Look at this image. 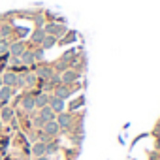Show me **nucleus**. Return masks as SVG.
<instances>
[{"mask_svg": "<svg viewBox=\"0 0 160 160\" xmlns=\"http://www.w3.org/2000/svg\"><path fill=\"white\" fill-rule=\"evenodd\" d=\"M32 154L38 158V156H43L45 154V143L43 141H36L34 145H32Z\"/></svg>", "mask_w": 160, "mask_h": 160, "instance_id": "16", "label": "nucleus"}, {"mask_svg": "<svg viewBox=\"0 0 160 160\" xmlns=\"http://www.w3.org/2000/svg\"><path fill=\"white\" fill-rule=\"evenodd\" d=\"M8 47H10V42H8V40H2V42H0V55H6V53H8Z\"/></svg>", "mask_w": 160, "mask_h": 160, "instance_id": "20", "label": "nucleus"}, {"mask_svg": "<svg viewBox=\"0 0 160 160\" xmlns=\"http://www.w3.org/2000/svg\"><path fill=\"white\" fill-rule=\"evenodd\" d=\"M21 108L25 109V111H34L36 109V106H34V94H25L23 96V100H21Z\"/></svg>", "mask_w": 160, "mask_h": 160, "instance_id": "9", "label": "nucleus"}, {"mask_svg": "<svg viewBox=\"0 0 160 160\" xmlns=\"http://www.w3.org/2000/svg\"><path fill=\"white\" fill-rule=\"evenodd\" d=\"M17 75H19V73H15V72H12V70H6V72L2 73V85L15 89V85H17Z\"/></svg>", "mask_w": 160, "mask_h": 160, "instance_id": "4", "label": "nucleus"}, {"mask_svg": "<svg viewBox=\"0 0 160 160\" xmlns=\"http://www.w3.org/2000/svg\"><path fill=\"white\" fill-rule=\"evenodd\" d=\"M77 79H79V73H77L75 70H66V72H62V75H60L62 85H70V83L77 81Z\"/></svg>", "mask_w": 160, "mask_h": 160, "instance_id": "7", "label": "nucleus"}, {"mask_svg": "<svg viewBox=\"0 0 160 160\" xmlns=\"http://www.w3.org/2000/svg\"><path fill=\"white\" fill-rule=\"evenodd\" d=\"M47 104H49V94H45V92H36V94H34V106H36L38 109L45 108Z\"/></svg>", "mask_w": 160, "mask_h": 160, "instance_id": "8", "label": "nucleus"}, {"mask_svg": "<svg viewBox=\"0 0 160 160\" xmlns=\"http://www.w3.org/2000/svg\"><path fill=\"white\" fill-rule=\"evenodd\" d=\"M2 40H4V38H2V32H0V42H2Z\"/></svg>", "mask_w": 160, "mask_h": 160, "instance_id": "27", "label": "nucleus"}, {"mask_svg": "<svg viewBox=\"0 0 160 160\" xmlns=\"http://www.w3.org/2000/svg\"><path fill=\"white\" fill-rule=\"evenodd\" d=\"M55 70H57V72H66V70H68V62H66V60L55 62Z\"/></svg>", "mask_w": 160, "mask_h": 160, "instance_id": "19", "label": "nucleus"}, {"mask_svg": "<svg viewBox=\"0 0 160 160\" xmlns=\"http://www.w3.org/2000/svg\"><path fill=\"white\" fill-rule=\"evenodd\" d=\"M47 106H49L57 115L64 111V100H62V98H57L55 94H53V96H49V104H47Z\"/></svg>", "mask_w": 160, "mask_h": 160, "instance_id": "6", "label": "nucleus"}, {"mask_svg": "<svg viewBox=\"0 0 160 160\" xmlns=\"http://www.w3.org/2000/svg\"><path fill=\"white\" fill-rule=\"evenodd\" d=\"M70 94H72V91L68 89V85H62V83H60L58 87H55V96H57V98H62V100H66Z\"/></svg>", "mask_w": 160, "mask_h": 160, "instance_id": "14", "label": "nucleus"}, {"mask_svg": "<svg viewBox=\"0 0 160 160\" xmlns=\"http://www.w3.org/2000/svg\"><path fill=\"white\" fill-rule=\"evenodd\" d=\"M55 43H57V38H55V36H49V34H47V36L43 38V42L40 43V47H42V49L45 51V49H51V47H53Z\"/></svg>", "mask_w": 160, "mask_h": 160, "instance_id": "17", "label": "nucleus"}, {"mask_svg": "<svg viewBox=\"0 0 160 160\" xmlns=\"http://www.w3.org/2000/svg\"><path fill=\"white\" fill-rule=\"evenodd\" d=\"M10 64H12V68L15 70L17 66H21V60H19V57H10Z\"/></svg>", "mask_w": 160, "mask_h": 160, "instance_id": "22", "label": "nucleus"}, {"mask_svg": "<svg viewBox=\"0 0 160 160\" xmlns=\"http://www.w3.org/2000/svg\"><path fill=\"white\" fill-rule=\"evenodd\" d=\"M30 68H32V70H36V77L45 79V81H47L51 75H55V70H53L51 66H36V64H32Z\"/></svg>", "mask_w": 160, "mask_h": 160, "instance_id": "3", "label": "nucleus"}, {"mask_svg": "<svg viewBox=\"0 0 160 160\" xmlns=\"http://www.w3.org/2000/svg\"><path fill=\"white\" fill-rule=\"evenodd\" d=\"M43 124H45V121H43V119H42V117H40V115H38V117H36V119H34V126H36V128H40V130H42V128H43Z\"/></svg>", "mask_w": 160, "mask_h": 160, "instance_id": "23", "label": "nucleus"}, {"mask_svg": "<svg viewBox=\"0 0 160 160\" xmlns=\"http://www.w3.org/2000/svg\"><path fill=\"white\" fill-rule=\"evenodd\" d=\"M36 160H49V158H47V154H43V156H38Z\"/></svg>", "mask_w": 160, "mask_h": 160, "instance_id": "25", "label": "nucleus"}, {"mask_svg": "<svg viewBox=\"0 0 160 160\" xmlns=\"http://www.w3.org/2000/svg\"><path fill=\"white\" fill-rule=\"evenodd\" d=\"M13 115H15V111H13L10 106L0 108V121H2V122H10V121L13 119Z\"/></svg>", "mask_w": 160, "mask_h": 160, "instance_id": "11", "label": "nucleus"}, {"mask_svg": "<svg viewBox=\"0 0 160 160\" xmlns=\"http://www.w3.org/2000/svg\"><path fill=\"white\" fill-rule=\"evenodd\" d=\"M25 51H27V43H25L23 40L10 42V47H8V53H10V57H21Z\"/></svg>", "mask_w": 160, "mask_h": 160, "instance_id": "2", "label": "nucleus"}, {"mask_svg": "<svg viewBox=\"0 0 160 160\" xmlns=\"http://www.w3.org/2000/svg\"><path fill=\"white\" fill-rule=\"evenodd\" d=\"M45 36H47V34H45V30H43V28H36V30L32 32L30 40H32V43H38V45H40V43L43 42V38H45Z\"/></svg>", "mask_w": 160, "mask_h": 160, "instance_id": "15", "label": "nucleus"}, {"mask_svg": "<svg viewBox=\"0 0 160 160\" xmlns=\"http://www.w3.org/2000/svg\"><path fill=\"white\" fill-rule=\"evenodd\" d=\"M43 30H45V34H49V36H55V38H60V36H64V32H66V27L64 25H57V23H47V25H43Z\"/></svg>", "mask_w": 160, "mask_h": 160, "instance_id": "1", "label": "nucleus"}, {"mask_svg": "<svg viewBox=\"0 0 160 160\" xmlns=\"http://www.w3.org/2000/svg\"><path fill=\"white\" fill-rule=\"evenodd\" d=\"M42 132L47 136V138H55L58 132H60V128H58V124H57V121H49V122H45L43 124V128H42Z\"/></svg>", "mask_w": 160, "mask_h": 160, "instance_id": "5", "label": "nucleus"}, {"mask_svg": "<svg viewBox=\"0 0 160 160\" xmlns=\"http://www.w3.org/2000/svg\"><path fill=\"white\" fill-rule=\"evenodd\" d=\"M19 60H21V64H23V66H27V68H28V66H32V64H36L34 55H32V51H30V49H27V51L19 57Z\"/></svg>", "mask_w": 160, "mask_h": 160, "instance_id": "12", "label": "nucleus"}, {"mask_svg": "<svg viewBox=\"0 0 160 160\" xmlns=\"http://www.w3.org/2000/svg\"><path fill=\"white\" fill-rule=\"evenodd\" d=\"M38 115H40V117H42V119H43L45 122H49V121H55V119H57V113H55V111H53V109H51L49 106H45V108H42Z\"/></svg>", "mask_w": 160, "mask_h": 160, "instance_id": "10", "label": "nucleus"}, {"mask_svg": "<svg viewBox=\"0 0 160 160\" xmlns=\"http://www.w3.org/2000/svg\"><path fill=\"white\" fill-rule=\"evenodd\" d=\"M34 21H36V27H38V28H43V25H45V23H43V17H42V15H36V17H34Z\"/></svg>", "mask_w": 160, "mask_h": 160, "instance_id": "24", "label": "nucleus"}, {"mask_svg": "<svg viewBox=\"0 0 160 160\" xmlns=\"http://www.w3.org/2000/svg\"><path fill=\"white\" fill-rule=\"evenodd\" d=\"M55 121H57L58 128H68V126H70V122H72V117H70L68 113H64V111H62V113H58V115H57V119H55Z\"/></svg>", "mask_w": 160, "mask_h": 160, "instance_id": "13", "label": "nucleus"}, {"mask_svg": "<svg viewBox=\"0 0 160 160\" xmlns=\"http://www.w3.org/2000/svg\"><path fill=\"white\" fill-rule=\"evenodd\" d=\"M23 77H25V87L28 85H34L36 83V73H23Z\"/></svg>", "mask_w": 160, "mask_h": 160, "instance_id": "18", "label": "nucleus"}, {"mask_svg": "<svg viewBox=\"0 0 160 160\" xmlns=\"http://www.w3.org/2000/svg\"><path fill=\"white\" fill-rule=\"evenodd\" d=\"M2 87H4V85H2V75H0V89H2Z\"/></svg>", "mask_w": 160, "mask_h": 160, "instance_id": "26", "label": "nucleus"}, {"mask_svg": "<svg viewBox=\"0 0 160 160\" xmlns=\"http://www.w3.org/2000/svg\"><path fill=\"white\" fill-rule=\"evenodd\" d=\"M43 53H45V51H43L42 47L34 49V51H32V55H34V60H42V58H43Z\"/></svg>", "mask_w": 160, "mask_h": 160, "instance_id": "21", "label": "nucleus"}]
</instances>
